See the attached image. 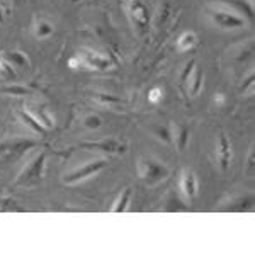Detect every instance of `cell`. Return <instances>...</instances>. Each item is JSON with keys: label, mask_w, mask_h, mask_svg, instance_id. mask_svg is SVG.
<instances>
[{"label": "cell", "mask_w": 255, "mask_h": 255, "mask_svg": "<svg viewBox=\"0 0 255 255\" xmlns=\"http://www.w3.org/2000/svg\"><path fill=\"white\" fill-rule=\"evenodd\" d=\"M139 175L148 184H157L168 175V170L160 162H155L151 158H145L139 162Z\"/></svg>", "instance_id": "cell-1"}, {"label": "cell", "mask_w": 255, "mask_h": 255, "mask_svg": "<svg viewBox=\"0 0 255 255\" xmlns=\"http://www.w3.org/2000/svg\"><path fill=\"white\" fill-rule=\"evenodd\" d=\"M209 17L213 22L221 29H237V27L245 26V19L240 15L233 14V12L226 10H209Z\"/></svg>", "instance_id": "cell-2"}, {"label": "cell", "mask_w": 255, "mask_h": 255, "mask_svg": "<svg viewBox=\"0 0 255 255\" xmlns=\"http://www.w3.org/2000/svg\"><path fill=\"white\" fill-rule=\"evenodd\" d=\"M104 167H106V162H104V160H97V162L85 163L84 167L77 168V170H73L72 174L65 175L63 182H65V184H75V182H79V180H84V179H87V177H92L94 174L101 172Z\"/></svg>", "instance_id": "cell-3"}, {"label": "cell", "mask_w": 255, "mask_h": 255, "mask_svg": "<svg viewBox=\"0 0 255 255\" xmlns=\"http://www.w3.org/2000/svg\"><path fill=\"white\" fill-rule=\"evenodd\" d=\"M126 7H128L129 17L134 20V24H136L138 27L143 29V27L148 26V22H150V14H148L146 5L141 0H128Z\"/></svg>", "instance_id": "cell-4"}, {"label": "cell", "mask_w": 255, "mask_h": 255, "mask_svg": "<svg viewBox=\"0 0 255 255\" xmlns=\"http://www.w3.org/2000/svg\"><path fill=\"white\" fill-rule=\"evenodd\" d=\"M44 160H46V155L41 153L38 155L32 162L22 170V174L19 175V182L20 184H26L31 182V180H38L43 177V168H44Z\"/></svg>", "instance_id": "cell-5"}, {"label": "cell", "mask_w": 255, "mask_h": 255, "mask_svg": "<svg viewBox=\"0 0 255 255\" xmlns=\"http://www.w3.org/2000/svg\"><path fill=\"white\" fill-rule=\"evenodd\" d=\"M82 146L87 148H99V150L109 151V153H125L126 151V145H123L118 139H104V141H97V143H84Z\"/></svg>", "instance_id": "cell-6"}, {"label": "cell", "mask_w": 255, "mask_h": 255, "mask_svg": "<svg viewBox=\"0 0 255 255\" xmlns=\"http://www.w3.org/2000/svg\"><path fill=\"white\" fill-rule=\"evenodd\" d=\"M180 189H182V192L189 197V199H192V197L196 196V192H197V180H196L194 172H191V170L184 172L182 179H180Z\"/></svg>", "instance_id": "cell-7"}, {"label": "cell", "mask_w": 255, "mask_h": 255, "mask_svg": "<svg viewBox=\"0 0 255 255\" xmlns=\"http://www.w3.org/2000/svg\"><path fill=\"white\" fill-rule=\"evenodd\" d=\"M230 158H232L230 143H228V139H226L225 134H220V139H218V160H220L221 170H226V168H228Z\"/></svg>", "instance_id": "cell-8"}, {"label": "cell", "mask_w": 255, "mask_h": 255, "mask_svg": "<svg viewBox=\"0 0 255 255\" xmlns=\"http://www.w3.org/2000/svg\"><path fill=\"white\" fill-rule=\"evenodd\" d=\"M19 116H20V121H22L26 126H29L31 129L34 131V133H39V134H43V136L48 133V128L44 126L43 123H41L36 116H32L29 111H22V113H20Z\"/></svg>", "instance_id": "cell-9"}, {"label": "cell", "mask_w": 255, "mask_h": 255, "mask_svg": "<svg viewBox=\"0 0 255 255\" xmlns=\"http://www.w3.org/2000/svg\"><path fill=\"white\" fill-rule=\"evenodd\" d=\"M221 2L233 7L238 14H244L249 19H254V3L250 0H221Z\"/></svg>", "instance_id": "cell-10"}, {"label": "cell", "mask_w": 255, "mask_h": 255, "mask_svg": "<svg viewBox=\"0 0 255 255\" xmlns=\"http://www.w3.org/2000/svg\"><path fill=\"white\" fill-rule=\"evenodd\" d=\"M3 60L10 65V67H15V68H24V67H29V60L24 53L20 51H9L5 53Z\"/></svg>", "instance_id": "cell-11"}, {"label": "cell", "mask_w": 255, "mask_h": 255, "mask_svg": "<svg viewBox=\"0 0 255 255\" xmlns=\"http://www.w3.org/2000/svg\"><path fill=\"white\" fill-rule=\"evenodd\" d=\"M0 92L2 94H7V96H31L32 90L24 87V85H19V84H10V85H3V87H0Z\"/></svg>", "instance_id": "cell-12"}, {"label": "cell", "mask_w": 255, "mask_h": 255, "mask_svg": "<svg viewBox=\"0 0 255 255\" xmlns=\"http://www.w3.org/2000/svg\"><path fill=\"white\" fill-rule=\"evenodd\" d=\"M85 65H87L89 68L104 70V68L111 67V61L108 58H104V56H101V55H87V58H85Z\"/></svg>", "instance_id": "cell-13"}, {"label": "cell", "mask_w": 255, "mask_h": 255, "mask_svg": "<svg viewBox=\"0 0 255 255\" xmlns=\"http://www.w3.org/2000/svg\"><path fill=\"white\" fill-rule=\"evenodd\" d=\"M191 79V85H189V92L191 96H197V92L203 87V72L199 68H194L192 70V75L189 77Z\"/></svg>", "instance_id": "cell-14"}, {"label": "cell", "mask_w": 255, "mask_h": 255, "mask_svg": "<svg viewBox=\"0 0 255 255\" xmlns=\"http://www.w3.org/2000/svg\"><path fill=\"white\" fill-rule=\"evenodd\" d=\"M194 44H196V34H194V32H184V34L180 36V39L177 41V48H179L180 53L191 49Z\"/></svg>", "instance_id": "cell-15"}, {"label": "cell", "mask_w": 255, "mask_h": 255, "mask_svg": "<svg viewBox=\"0 0 255 255\" xmlns=\"http://www.w3.org/2000/svg\"><path fill=\"white\" fill-rule=\"evenodd\" d=\"M129 199H131V189H125V191L121 192V196L118 197V201L114 203L113 213H123V211H126Z\"/></svg>", "instance_id": "cell-16"}, {"label": "cell", "mask_w": 255, "mask_h": 255, "mask_svg": "<svg viewBox=\"0 0 255 255\" xmlns=\"http://www.w3.org/2000/svg\"><path fill=\"white\" fill-rule=\"evenodd\" d=\"M34 34H36V38H39V39L49 38V36L53 34V26L48 20H39L34 27Z\"/></svg>", "instance_id": "cell-17"}, {"label": "cell", "mask_w": 255, "mask_h": 255, "mask_svg": "<svg viewBox=\"0 0 255 255\" xmlns=\"http://www.w3.org/2000/svg\"><path fill=\"white\" fill-rule=\"evenodd\" d=\"M153 133L158 139H162V141H165V143H172V139H174V134H172V131H170V126L153 128Z\"/></svg>", "instance_id": "cell-18"}, {"label": "cell", "mask_w": 255, "mask_h": 255, "mask_svg": "<svg viewBox=\"0 0 255 255\" xmlns=\"http://www.w3.org/2000/svg\"><path fill=\"white\" fill-rule=\"evenodd\" d=\"M187 138H189V128L187 126H180L179 131H177V145H179L180 150H184V148H186Z\"/></svg>", "instance_id": "cell-19"}, {"label": "cell", "mask_w": 255, "mask_h": 255, "mask_svg": "<svg viewBox=\"0 0 255 255\" xmlns=\"http://www.w3.org/2000/svg\"><path fill=\"white\" fill-rule=\"evenodd\" d=\"M101 125H102V119L96 116V114H87L84 118V126L89 128V129H97V128H101Z\"/></svg>", "instance_id": "cell-20"}, {"label": "cell", "mask_w": 255, "mask_h": 255, "mask_svg": "<svg viewBox=\"0 0 255 255\" xmlns=\"http://www.w3.org/2000/svg\"><path fill=\"white\" fill-rule=\"evenodd\" d=\"M0 77H2V79H14L15 77L14 68H12L3 58H0Z\"/></svg>", "instance_id": "cell-21"}, {"label": "cell", "mask_w": 255, "mask_h": 255, "mask_svg": "<svg viewBox=\"0 0 255 255\" xmlns=\"http://www.w3.org/2000/svg\"><path fill=\"white\" fill-rule=\"evenodd\" d=\"M96 99L101 102H104V104H119V99L114 97V96H109V94H96Z\"/></svg>", "instance_id": "cell-22"}, {"label": "cell", "mask_w": 255, "mask_h": 255, "mask_svg": "<svg viewBox=\"0 0 255 255\" xmlns=\"http://www.w3.org/2000/svg\"><path fill=\"white\" fill-rule=\"evenodd\" d=\"M194 60H191L189 63L186 65V68H184V72H182V75H180V80L182 82H187L189 80V77L192 75V70H194Z\"/></svg>", "instance_id": "cell-23"}, {"label": "cell", "mask_w": 255, "mask_h": 255, "mask_svg": "<svg viewBox=\"0 0 255 255\" xmlns=\"http://www.w3.org/2000/svg\"><path fill=\"white\" fill-rule=\"evenodd\" d=\"M162 90L160 89H153V90H150V101L151 102H158L160 101V97H162Z\"/></svg>", "instance_id": "cell-24"}, {"label": "cell", "mask_w": 255, "mask_h": 255, "mask_svg": "<svg viewBox=\"0 0 255 255\" xmlns=\"http://www.w3.org/2000/svg\"><path fill=\"white\" fill-rule=\"evenodd\" d=\"M0 22H3V9L0 7Z\"/></svg>", "instance_id": "cell-25"}, {"label": "cell", "mask_w": 255, "mask_h": 255, "mask_svg": "<svg viewBox=\"0 0 255 255\" xmlns=\"http://www.w3.org/2000/svg\"><path fill=\"white\" fill-rule=\"evenodd\" d=\"M72 2H79V0H72Z\"/></svg>", "instance_id": "cell-26"}]
</instances>
